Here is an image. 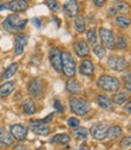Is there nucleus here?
<instances>
[{
    "label": "nucleus",
    "instance_id": "6e6552de",
    "mask_svg": "<svg viewBox=\"0 0 131 150\" xmlns=\"http://www.w3.org/2000/svg\"><path fill=\"white\" fill-rule=\"evenodd\" d=\"M43 90H45V86H43V82L38 78H35L33 79L29 85H28V93L31 97H35V98H38L41 97L42 94H43Z\"/></svg>",
    "mask_w": 131,
    "mask_h": 150
},
{
    "label": "nucleus",
    "instance_id": "4468645a",
    "mask_svg": "<svg viewBox=\"0 0 131 150\" xmlns=\"http://www.w3.org/2000/svg\"><path fill=\"white\" fill-rule=\"evenodd\" d=\"M28 40H29V37L28 35H25V34H21L16 37V42H15V53L17 55H21L23 52H24V48L25 46L28 45Z\"/></svg>",
    "mask_w": 131,
    "mask_h": 150
},
{
    "label": "nucleus",
    "instance_id": "9b49d317",
    "mask_svg": "<svg viewBox=\"0 0 131 150\" xmlns=\"http://www.w3.org/2000/svg\"><path fill=\"white\" fill-rule=\"evenodd\" d=\"M27 132H28L27 126H24L22 124H15L10 129V133L17 141H24L25 137H27Z\"/></svg>",
    "mask_w": 131,
    "mask_h": 150
},
{
    "label": "nucleus",
    "instance_id": "72a5a7b5",
    "mask_svg": "<svg viewBox=\"0 0 131 150\" xmlns=\"http://www.w3.org/2000/svg\"><path fill=\"white\" fill-rule=\"evenodd\" d=\"M68 125L71 129H76V127L80 126V120H78L77 118H69L68 119Z\"/></svg>",
    "mask_w": 131,
    "mask_h": 150
},
{
    "label": "nucleus",
    "instance_id": "c756f323",
    "mask_svg": "<svg viewBox=\"0 0 131 150\" xmlns=\"http://www.w3.org/2000/svg\"><path fill=\"white\" fill-rule=\"evenodd\" d=\"M115 23L118 25H120L123 28H127L131 24V18L126 17V16H117L115 17Z\"/></svg>",
    "mask_w": 131,
    "mask_h": 150
},
{
    "label": "nucleus",
    "instance_id": "9d476101",
    "mask_svg": "<svg viewBox=\"0 0 131 150\" xmlns=\"http://www.w3.org/2000/svg\"><path fill=\"white\" fill-rule=\"evenodd\" d=\"M49 61L57 72H61V52L58 48H52L49 51Z\"/></svg>",
    "mask_w": 131,
    "mask_h": 150
},
{
    "label": "nucleus",
    "instance_id": "0eeeda50",
    "mask_svg": "<svg viewBox=\"0 0 131 150\" xmlns=\"http://www.w3.org/2000/svg\"><path fill=\"white\" fill-rule=\"evenodd\" d=\"M10 10L12 12H24L28 10V3L25 0H11V1L0 5V11Z\"/></svg>",
    "mask_w": 131,
    "mask_h": 150
},
{
    "label": "nucleus",
    "instance_id": "4c0bfd02",
    "mask_svg": "<svg viewBox=\"0 0 131 150\" xmlns=\"http://www.w3.org/2000/svg\"><path fill=\"white\" fill-rule=\"evenodd\" d=\"M53 117H54V114H53V113H51V114H48V117H46V118H45V119H42L41 121H42V122H45V124H47L48 121H51L52 119H53Z\"/></svg>",
    "mask_w": 131,
    "mask_h": 150
},
{
    "label": "nucleus",
    "instance_id": "c9c22d12",
    "mask_svg": "<svg viewBox=\"0 0 131 150\" xmlns=\"http://www.w3.org/2000/svg\"><path fill=\"white\" fill-rule=\"evenodd\" d=\"M54 108L59 112V113H64V107L61 106V103L58 101V100H56V101H54Z\"/></svg>",
    "mask_w": 131,
    "mask_h": 150
},
{
    "label": "nucleus",
    "instance_id": "a18cd8bd",
    "mask_svg": "<svg viewBox=\"0 0 131 150\" xmlns=\"http://www.w3.org/2000/svg\"><path fill=\"white\" fill-rule=\"evenodd\" d=\"M110 13H111V15H114V13H115V10H114V8H110Z\"/></svg>",
    "mask_w": 131,
    "mask_h": 150
},
{
    "label": "nucleus",
    "instance_id": "2f4dec72",
    "mask_svg": "<svg viewBox=\"0 0 131 150\" xmlns=\"http://www.w3.org/2000/svg\"><path fill=\"white\" fill-rule=\"evenodd\" d=\"M94 54L99 58V59H102L105 55H106V48H105L103 46L99 45V46H94Z\"/></svg>",
    "mask_w": 131,
    "mask_h": 150
},
{
    "label": "nucleus",
    "instance_id": "e433bc0d",
    "mask_svg": "<svg viewBox=\"0 0 131 150\" xmlns=\"http://www.w3.org/2000/svg\"><path fill=\"white\" fill-rule=\"evenodd\" d=\"M106 1H107V0H93V3H94L95 6H98V7L103 6L105 4H106Z\"/></svg>",
    "mask_w": 131,
    "mask_h": 150
},
{
    "label": "nucleus",
    "instance_id": "7ed1b4c3",
    "mask_svg": "<svg viewBox=\"0 0 131 150\" xmlns=\"http://www.w3.org/2000/svg\"><path fill=\"white\" fill-rule=\"evenodd\" d=\"M61 71L69 78L75 77L76 74V62L72 55L66 51L61 52Z\"/></svg>",
    "mask_w": 131,
    "mask_h": 150
},
{
    "label": "nucleus",
    "instance_id": "f704fd0d",
    "mask_svg": "<svg viewBox=\"0 0 131 150\" xmlns=\"http://www.w3.org/2000/svg\"><path fill=\"white\" fill-rule=\"evenodd\" d=\"M120 144H122L123 148H129V146H131V136H127V137H125V138H123Z\"/></svg>",
    "mask_w": 131,
    "mask_h": 150
},
{
    "label": "nucleus",
    "instance_id": "4be33fe9",
    "mask_svg": "<svg viewBox=\"0 0 131 150\" xmlns=\"http://www.w3.org/2000/svg\"><path fill=\"white\" fill-rule=\"evenodd\" d=\"M17 70H18V64H17V62H14V64H11V65L4 71L1 78H3V79H9V78H11L12 76H15V73L17 72Z\"/></svg>",
    "mask_w": 131,
    "mask_h": 150
},
{
    "label": "nucleus",
    "instance_id": "c85d7f7f",
    "mask_svg": "<svg viewBox=\"0 0 131 150\" xmlns=\"http://www.w3.org/2000/svg\"><path fill=\"white\" fill-rule=\"evenodd\" d=\"M73 134L76 138H80V139H85L88 134H89V131L85 129V127H76V130L73 131Z\"/></svg>",
    "mask_w": 131,
    "mask_h": 150
},
{
    "label": "nucleus",
    "instance_id": "473e14b6",
    "mask_svg": "<svg viewBox=\"0 0 131 150\" xmlns=\"http://www.w3.org/2000/svg\"><path fill=\"white\" fill-rule=\"evenodd\" d=\"M46 5L52 11H58L59 10V4H58L57 0H46Z\"/></svg>",
    "mask_w": 131,
    "mask_h": 150
},
{
    "label": "nucleus",
    "instance_id": "f8f14e48",
    "mask_svg": "<svg viewBox=\"0 0 131 150\" xmlns=\"http://www.w3.org/2000/svg\"><path fill=\"white\" fill-rule=\"evenodd\" d=\"M29 127L37 136H47L49 133V127L47 126V124L42 122L41 120H34V121H31Z\"/></svg>",
    "mask_w": 131,
    "mask_h": 150
},
{
    "label": "nucleus",
    "instance_id": "1a4fd4ad",
    "mask_svg": "<svg viewBox=\"0 0 131 150\" xmlns=\"http://www.w3.org/2000/svg\"><path fill=\"white\" fill-rule=\"evenodd\" d=\"M99 34H100V39L103 43V47L107 48V49H113L114 48V42H115L113 31H111L106 28H101L99 30Z\"/></svg>",
    "mask_w": 131,
    "mask_h": 150
},
{
    "label": "nucleus",
    "instance_id": "bb28decb",
    "mask_svg": "<svg viewBox=\"0 0 131 150\" xmlns=\"http://www.w3.org/2000/svg\"><path fill=\"white\" fill-rule=\"evenodd\" d=\"M130 5L125 1H115L114 3V10L115 12H129L130 11Z\"/></svg>",
    "mask_w": 131,
    "mask_h": 150
},
{
    "label": "nucleus",
    "instance_id": "a19ab883",
    "mask_svg": "<svg viewBox=\"0 0 131 150\" xmlns=\"http://www.w3.org/2000/svg\"><path fill=\"white\" fill-rule=\"evenodd\" d=\"M125 112H127V113H131V100L125 105Z\"/></svg>",
    "mask_w": 131,
    "mask_h": 150
},
{
    "label": "nucleus",
    "instance_id": "423d86ee",
    "mask_svg": "<svg viewBox=\"0 0 131 150\" xmlns=\"http://www.w3.org/2000/svg\"><path fill=\"white\" fill-rule=\"evenodd\" d=\"M108 125L106 122H101V124H95L91 126L89 133L91 134L93 138H95L96 141H102L107 137V132H108Z\"/></svg>",
    "mask_w": 131,
    "mask_h": 150
},
{
    "label": "nucleus",
    "instance_id": "c03bdc74",
    "mask_svg": "<svg viewBox=\"0 0 131 150\" xmlns=\"http://www.w3.org/2000/svg\"><path fill=\"white\" fill-rule=\"evenodd\" d=\"M125 86H126V89L131 93V83H125Z\"/></svg>",
    "mask_w": 131,
    "mask_h": 150
},
{
    "label": "nucleus",
    "instance_id": "79ce46f5",
    "mask_svg": "<svg viewBox=\"0 0 131 150\" xmlns=\"http://www.w3.org/2000/svg\"><path fill=\"white\" fill-rule=\"evenodd\" d=\"M14 150H29V149H28L27 146H24V145H21V144H19V145H17V146H15Z\"/></svg>",
    "mask_w": 131,
    "mask_h": 150
},
{
    "label": "nucleus",
    "instance_id": "cd10ccee",
    "mask_svg": "<svg viewBox=\"0 0 131 150\" xmlns=\"http://www.w3.org/2000/svg\"><path fill=\"white\" fill-rule=\"evenodd\" d=\"M114 47H117L118 49H122V51L126 49V48H127V42H126L125 36H123V35L118 36L117 40H115V42H114Z\"/></svg>",
    "mask_w": 131,
    "mask_h": 150
},
{
    "label": "nucleus",
    "instance_id": "412c9836",
    "mask_svg": "<svg viewBox=\"0 0 131 150\" xmlns=\"http://www.w3.org/2000/svg\"><path fill=\"white\" fill-rule=\"evenodd\" d=\"M66 89H68L69 93L77 94V93H81L82 86H81V84L78 83L77 81H75V79H69V81L66 82Z\"/></svg>",
    "mask_w": 131,
    "mask_h": 150
},
{
    "label": "nucleus",
    "instance_id": "f03ea898",
    "mask_svg": "<svg viewBox=\"0 0 131 150\" xmlns=\"http://www.w3.org/2000/svg\"><path fill=\"white\" fill-rule=\"evenodd\" d=\"M98 85L99 88L107 93H115L120 88V82L115 77L110 76V74H103L98 79Z\"/></svg>",
    "mask_w": 131,
    "mask_h": 150
},
{
    "label": "nucleus",
    "instance_id": "b1692460",
    "mask_svg": "<svg viewBox=\"0 0 131 150\" xmlns=\"http://www.w3.org/2000/svg\"><path fill=\"white\" fill-rule=\"evenodd\" d=\"M75 29L80 34L85 31V19L83 17H77L75 19Z\"/></svg>",
    "mask_w": 131,
    "mask_h": 150
},
{
    "label": "nucleus",
    "instance_id": "ea45409f",
    "mask_svg": "<svg viewBox=\"0 0 131 150\" xmlns=\"http://www.w3.org/2000/svg\"><path fill=\"white\" fill-rule=\"evenodd\" d=\"M33 22H34V24L36 25V28H38V29L41 28V22H40V19H38V18H34Z\"/></svg>",
    "mask_w": 131,
    "mask_h": 150
},
{
    "label": "nucleus",
    "instance_id": "58836bf2",
    "mask_svg": "<svg viewBox=\"0 0 131 150\" xmlns=\"http://www.w3.org/2000/svg\"><path fill=\"white\" fill-rule=\"evenodd\" d=\"M124 81H125V83H131V72H129L127 74H125V76H124Z\"/></svg>",
    "mask_w": 131,
    "mask_h": 150
},
{
    "label": "nucleus",
    "instance_id": "a878e982",
    "mask_svg": "<svg viewBox=\"0 0 131 150\" xmlns=\"http://www.w3.org/2000/svg\"><path fill=\"white\" fill-rule=\"evenodd\" d=\"M127 98H129V95L126 93H117V94H114L112 101L117 105H123Z\"/></svg>",
    "mask_w": 131,
    "mask_h": 150
},
{
    "label": "nucleus",
    "instance_id": "37998d69",
    "mask_svg": "<svg viewBox=\"0 0 131 150\" xmlns=\"http://www.w3.org/2000/svg\"><path fill=\"white\" fill-rule=\"evenodd\" d=\"M78 150H90L85 144H81L80 145V148H78Z\"/></svg>",
    "mask_w": 131,
    "mask_h": 150
},
{
    "label": "nucleus",
    "instance_id": "ddd939ff",
    "mask_svg": "<svg viewBox=\"0 0 131 150\" xmlns=\"http://www.w3.org/2000/svg\"><path fill=\"white\" fill-rule=\"evenodd\" d=\"M64 12L70 18L77 17L78 12H80V6H78L77 0H68L64 5Z\"/></svg>",
    "mask_w": 131,
    "mask_h": 150
},
{
    "label": "nucleus",
    "instance_id": "f257e3e1",
    "mask_svg": "<svg viewBox=\"0 0 131 150\" xmlns=\"http://www.w3.org/2000/svg\"><path fill=\"white\" fill-rule=\"evenodd\" d=\"M28 21L25 18H21L18 15H10L5 18L3 22V27L6 31L9 33H19L21 30L24 29V27L27 25Z\"/></svg>",
    "mask_w": 131,
    "mask_h": 150
},
{
    "label": "nucleus",
    "instance_id": "7c9ffc66",
    "mask_svg": "<svg viewBox=\"0 0 131 150\" xmlns=\"http://www.w3.org/2000/svg\"><path fill=\"white\" fill-rule=\"evenodd\" d=\"M122 134V129L119 126H112L108 129V132H107V136L110 137L111 139H115L118 138Z\"/></svg>",
    "mask_w": 131,
    "mask_h": 150
},
{
    "label": "nucleus",
    "instance_id": "a211bd4d",
    "mask_svg": "<svg viewBox=\"0 0 131 150\" xmlns=\"http://www.w3.org/2000/svg\"><path fill=\"white\" fill-rule=\"evenodd\" d=\"M15 89H16V83L15 82H6V83L0 85V96L6 97Z\"/></svg>",
    "mask_w": 131,
    "mask_h": 150
},
{
    "label": "nucleus",
    "instance_id": "aec40b11",
    "mask_svg": "<svg viewBox=\"0 0 131 150\" xmlns=\"http://www.w3.org/2000/svg\"><path fill=\"white\" fill-rule=\"evenodd\" d=\"M70 136L68 133H59V134H56L53 138L51 139V143H54V144H68L70 142Z\"/></svg>",
    "mask_w": 131,
    "mask_h": 150
},
{
    "label": "nucleus",
    "instance_id": "393cba45",
    "mask_svg": "<svg viewBox=\"0 0 131 150\" xmlns=\"http://www.w3.org/2000/svg\"><path fill=\"white\" fill-rule=\"evenodd\" d=\"M87 40L89 42V45L91 46H96L98 42V36H96V30L94 28H91L87 31Z\"/></svg>",
    "mask_w": 131,
    "mask_h": 150
},
{
    "label": "nucleus",
    "instance_id": "dca6fc26",
    "mask_svg": "<svg viewBox=\"0 0 131 150\" xmlns=\"http://www.w3.org/2000/svg\"><path fill=\"white\" fill-rule=\"evenodd\" d=\"M80 72L84 76H93L94 74V65L89 59H84L80 65Z\"/></svg>",
    "mask_w": 131,
    "mask_h": 150
},
{
    "label": "nucleus",
    "instance_id": "6ab92c4d",
    "mask_svg": "<svg viewBox=\"0 0 131 150\" xmlns=\"http://www.w3.org/2000/svg\"><path fill=\"white\" fill-rule=\"evenodd\" d=\"M96 102L102 109H111V107H112L111 98L108 96H106V95H99L96 97Z\"/></svg>",
    "mask_w": 131,
    "mask_h": 150
},
{
    "label": "nucleus",
    "instance_id": "39448f33",
    "mask_svg": "<svg viewBox=\"0 0 131 150\" xmlns=\"http://www.w3.org/2000/svg\"><path fill=\"white\" fill-rule=\"evenodd\" d=\"M107 65L110 66L111 70L117 71V72H123L127 69V61L125 60L124 57L119 55H111L107 60Z\"/></svg>",
    "mask_w": 131,
    "mask_h": 150
},
{
    "label": "nucleus",
    "instance_id": "20e7f679",
    "mask_svg": "<svg viewBox=\"0 0 131 150\" xmlns=\"http://www.w3.org/2000/svg\"><path fill=\"white\" fill-rule=\"evenodd\" d=\"M70 108L77 115H85L89 109H90V105L88 101L80 97H71L70 98Z\"/></svg>",
    "mask_w": 131,
    "mask_h": 150
},
{
    "label": "nucleus",
    "instance_id": "f3484780",
    "mask_svg": "<svg viewBox=\"0 0 131 150\" xmlns=\"http://www.w3.org/2000/svg\"><path fill=\"white\" fill-rule=\"evenodd\" d=\"M14 143V137L4 127H0V145L9 146Z\"/></svg>",
    "mask_w": 131,
    "mask_h": 150
},
{
    "label": "nucleus",
    "instance_id": "2eb2a0df",
    "mask_svg": "<svg viewBox=\"0 0 131 150\" xmlns=\"http://www.w3.org/2000/svg\"><path fill=\"white\" fill-rule=\"evenodd\" d=\"M75 52H76V54L78 57L84 58V57H87L89 54V46L87 45L85 41L80 40V41H77L75 43Z\"/></svg>",
    "mask_w": 131,
    "mask_h": 150
},
{
    "label": "nucleus",
    "instance_id": "5701e85b",
    "mask_svg": "<svg viewBox=\"0 0 131 150\" xmlns=\"http://www.w3.org/2000/svg\"><path fill=\"white\" fill-rule=\"evenodd\" d=\"M23 110L25 114L28 115H31L36 112V107H35V103L31 101V100H25L23 102Z\"/></svg>",
    "mask_w": 131,
    "mask_h": 150
}]
</instances>
